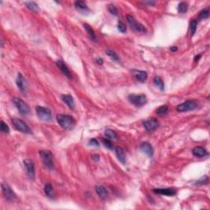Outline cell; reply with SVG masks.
Instances as JSON below:
<instances>
[{
  "label": "cell",
  "instance_id": "5",
  "mask_svg": "<svg viewBox=\"0 0 210 210\" xmlns=\"http://www.w3.org/2000/svg\"><path fill=\"white\" fill-rule=\"evenodd\" d=\"M128 99L136 107H142L144 105H145L147 104V102H148L146 95H143V94H141V95L132 94V95H130L128 96Z\"/></svg>",
  "mask_w": 210,
  "mask_h": 210
},
{
  "label": "cell",
  "instance_id": "40",
  "mask_svg": "<svg viewBox=\"0 0 210 210\" xmlns=\"http://www.w3.org/2000/svg\"><path fill=\"white\" fill-rule=\"evenodd\" d=\"M144 2H145V3H146V4L151 5V6H154V5L155 4L154 1H145Z\"/></svg>",
  "mask_w": 210,
  "mask_h": 210
},
{
  "label": "cell",
  "instance_id": "25",
  "mask_svg": "<svg viewBox=\"0 0 210 210\" xmlns=\"http://www.w3.org/2000/svg\"><path fill=\"white\" fill-rule=\"evenodd\" d=\"M197 25H198V21L196 20H192L190 23V36L192 37L194 35V33L196 32Z\"/></svg>",
  "mask_w": 210,
  "mask_h": 210
},
{
  "label": "cell",
  "instance_id": "32",
  "mask_svg": "<svg viewBox=\"0 0 210 210\" xmlns=\"http://www.w3.org/2000/svg\"><path fill=\"white\" fill-rule=\"evenodd\" d=\"M0 128H1V132L2 133H5V134H8L10 132L9 127L7 126L6 123L3 122V121H1V125H0Z\"/></svg>",
  "mask_w": 210,
  "mask_h": 210
},
{
  "label": "cell",
  "instance_id": "7",
  "mask_svg": "<svg viewBox=\"0 0 210 210\" xmlns=\"http://www.w3.org/2000/svg\"><path fill=\"white\" fill-rule=\"evenodd\" d=\"M198 104L194 100H186L182 104H179L176 107V111L179 113H185V112L193 111L194 109H197Z\"/></svg>",
  "mask_w": 210,
  "mask_h": 210
},
{
  "label": "cell",
  "instance_id": "9",
  "mask_svg": "<svg viewBox=\"0 0 210 210\" xmlns=\"http://www.w3.org/2000/svg\"><path fill=\"white\" fill-rule=\"evenodd\" d=\"M127 22H128L129 25H131V27H132L134 30H136L137 32L141 33L146 32V28L145 27V25H142V24L136 21L133 16H132V15H128V16H127Z\"/></svg>",
  "mask_w": 210,
  "mask_h": 210
},
{
  "label": "cell",
  "instance_id": "11",
  "mask_svg": "<svg viewBox=\"0 0 210 210\" xmlns=\"http://www.w3.org/2000/svg\"><path fill=\"white\" fill-rule=\"evenodd\" d=\"M24 166H25L26 174L31 180L35 178V163L30 159L24 160Z\"/></svg>",
  "mask_w": 210,
  "mask_h": 210
},
{
  "label": "cell",
  "instance_id": "33",
  "mask_svg": "<svg viewBox=\"0 0 210 210\" xmlns=\"http://www.w3.org/2000/svg\"><path fill=\"white\" fill-rule=\"evenodd\" d=\"M208 16H209V10L208 8H205V9H203L202 11H200L199 15V18L206 19L208 18Z\"/></svg>",
  "mask_w": 210,
  "mask_h": 210
},
{
  "label": "cell",
  "instance_id": "34",
  "mask_svg": "<svg viewBox=\"0 0 210 210\" xmlns=\"http://www.w3.org/2000/svg\"><path fill=\"white\" fill-rule=\"evenodd\" d=\"M102 141H103L104 146H106L108 149H109V150H113V149H114L111 140H109V139H108V138H105V139L104 138L103 140H102Z\"/></svg>",
  "mask_w": 210,
  "mask_h": 210
},
{
  "label": "cell",
  "instance_id": "30",
  "mask_svg": "<svg viewBox=\"0 0 210 210\" xmlns=\"http://www.w3.org/2000/svg\"><path fill=\"white\" fill-rule=\"evenodd\" d=\"M168 112V105H163V106L159 107V108L157 109V110H156V113H157L158 115L160 116L166 114Z\"/></svg>",
  "mask_w": 210,
  "mask_h": 210
},
{
  "label": "cell",
  "instance_id": "24",
  "mask_svg": "<svg viewBox=\"0 0 210 210\" xmlns=\"http://www.w3.org/2000/svg\"><path fill=\"white\" fill-rule=\"evenodd\" d=\"M25 6L27 7L28 9L30 10V11H32L34 12H39V6L35 2H33V1H30V2H25Z\"/></svg>",
  "mask_w": 210,
  "mask_h": 210
},
{
  "label": "cell",
  "instance_id": "23",
  "mask_svg": "<svg viewBox=\"0 0 210 210\" xmlns=\"http://www.w3.org/2000/svg\"><path fill=\"white\" fill-rule=\"evenodd\" d=\"M84 28H85V30H86V31L89 35L90 39L95 41L96 40V35H95V33L92 29V27H90V25H88V24H84Z\"/></svg>",
  "mask_w": 210,
  "mask_h": 210
},
{
  "label": "cell",
  "instance_id": "21",
  "mask_svg": "<svg viewBox=\"0 0 210 210\" xmlns=\"http://www.w3.org/2000/svg\"><path fill=\"white\" fill-rule=\"evenodd\" d=\"M75 7L76 10H78L79 12H82V13H87L89 12V8H88L87 5L83 1H76L75 2Z\"/></svg>",
  "mask_w": 210,
  "mask_h": 210
},
{
  "label": "cell",
  "instance_id": "29",
  "mask_svg": "<svg viewBox=\"0 0 210 210\" xmlns=\"http://www.w3.org/2000/svg\"><path fill=\"white\" fill-rule=\"evenodd\" d=\"M188 7H189V5H188L187 2H180L177 7L178 12H180V13H185V12H187V10H188Z\"/></svg>",
  "mask_w": 210,
  "mask_h": 210
},
{
  "label": "cell",
  "instance_id": "35",
  "mask_svg": "<svg viewBox=\"0 0 210 210\" xmlns=\"http://www.w3.org/2000/svg\"><path fill=\"white\" fill-rule=\"evenodd\" d=\"M108 9H109V12L112 14H113V15H118V9H117V7L114 6L113 4H109V6H108Z\"/></svg>",
  "mask_w": 210,
  "mask_h": 210
},
{
  "label": "cell",
  "instance_id": "22",
  "mask_svg": "<svg viewBox=\"0 0 210 210\" xmlns=\"http://www.w3.org/2000/svg\"><path fill=\"white\" fill-rule=\"evenodd\" d=\"M44 194H46L48 197H49V198H53V195H54V190H53V188L52 187V185H51L49 183H47L46 185H44Z\"/></svg>",
  "mask_w": 210,
  "mask_h": 210
},
{
  "label": "cell",
  "instance_id": "28",
  "mask_svg": "<svg viewBox=\"0 0 210 210\" xmlns=\"http://www.w3.org/2000/svg\"><path fill=\"white\" fill-rule=\"evenodd\" d=\"M154 83L155 86L159 88L161 91H163L164 89H165V87H164V83L163 81V80L160 78L159 76H156V77H154Z\"/></svg>",
  "mask_w": 210,
  "mask_h": 210
},
{
  "label": "cell",
  "instance_id": "37",
  "mask_svg": "<svg viewBox=\"0 0 210 210\" xmlns=\"http://www.w3.org/2000/svg\"><path fill=\"white\" fill-rule=\"evenodd\" d=\"M89 145H90L96 146V147H99V141H98L96 139H90V141H89Z\"/></svg>",
  "mask_w": 210,
  "mask_h": 210
},
{
  "label": "cell",
  "instance_id": "42",
  "mask_svg": "<svg viewBox=\"0 0 210 210\" xmlns=\"http://www.w3.org/2000/svg\"><path fill=\"white\" fill-rule=\"evenodd\" d=\"M200 57H201V54H199L198 56H196V57L194 58V61H195V62H196V61H198L199 58H200Z\"/></svg>",
  "mask_w": 210,
  "mask_h": 210
},
{
  "label": "cell",
  "instance_id": "38",
  "mask_svg": "<svg viewBox=\"0 0 210 210\" xmlns=\"http://www.w3.org/2000/svg\"><path fill=\"white\" fill-rule=\"evenodd\" d=\"M92 159L95 162H98L99 160V154H93Z\"/></svg>",
  "mask_w": 210,
  "mask_h": 210
},
{
  "label": "cell",
  "instance_id": "6",
  "mask_svg": "<svg viewBox=\"0 0 210 210\" xmlns=\"http://www.w3.org/2000/svg\"><path fill=\"white\" fill-rule=\"evenodd\" d=\"M12 123L13 124L14 127L17 131H19V132H22V133H25V134H31L32 133L30 127L24 121L21 120V119H19V118H12Z\"/></svg>",
  "mask_w": 210,
  "mask_h": 210
},
{
  "label": "cell",
  "instance_id": "36",
  "mask_svg": "<svg viewBox=\"0 0 210 210\" xmlns=\"http://www.w3.org/2000/svg\"><path fill=\"white\" fill-rule=\"evenodd\" d=\"M118 30L122 33H125L127 31V26L125 25V24L122 21H119L118 24Z\"/></svg>",
  "mask_w": 210,
  "mask_h": 210
},
{
  "label": "cell",
  "instance_id": "14",
  "mask_svg": "<svg viewBox=\"0 0 210 210\" xmlns=\"http://www.w3.org/2000/svg\"><path fill=\"white\" fill-rule=\"evenodd\" d=\"M140 149L142 152L148 155L150 158H152L154 155V148L149 142H143L140 145Z\"/></svg>",
  "mask_w": 210,
  "mask_h": 210
},
{
  "label": "cell",
  "instance_id": "20",
  "mask_svg": "<svg viewBox=\"0 0 210 210\" xmlns=\"http://www.w3.org/2000/svg\"><path fill=\"white\" fill-rule=\"evenodd\" d=\"M115 153L117 157H118V159L123 164L127 163V155H126V153H125L124 150L122 149L121 147H117L115 148Z\"/></svg>",
  "mask_w": 210,
  "mask_h": 210
},
{
  "label": "cell",
  "instance_id": "10",
  "mask_svg": "<svg viewBox=\"0 0 210 210\" xmlns=\"http://www.w3.org/2000/svg\"><path fill=\"white\" fill-rule=\"evenodd\" d=\"M143 126L145 129L149 132H152L159 128V122L154 118H150L143 123Z\"/></svg>",
  "mask_w": 210,
  "mask_h": 210
},
{
  "label": "cell",
  "instance_id": "16",
  "mask_svg": "<svg viewBox=\"0 0 210 210\" xmlns=\"http://www.w3.org/2000/svg\"><path fill=\"white\" fill-rule=\"evenodd\" d=\"M56 64L58 67V68L61 70V72L63 73V75L67 76V78L72 79V74H71V72H70L69 68L67 67V66L65 64L64 62H62V60H58L56 62Z\"/></svg>",
  "mask_w": 210,
  "mask_h": 210
},
{
  "label": "cell",
  "instance_id": "39",
  "mask_svg": "<svg viewBox=\"0 0 210 210\" xmlns=\"http://www.w3.org/2000/svg\"><path fill=\"white\" fill-rule=\"evenodd\" d=\"M96 62H97L99 65H103V63H104V60H103L101 58H98L97 59H96Z\"/></svg>",
  "mask_w": 210,
  "mask_h": 210
},
{
  "label": "cell",
  "instance_id": "31",
  "mask_svg": "<svg viewBox=\"0 0 210 210\" xmlns=\"http://www.w3.org/2000/svg\"><path fill=\"white\" fill-rule=\"evenodd\" d=\"M208 181V177L207 176H203L200 179H199L198 181H196L194 182V185H206Z\"/></svg>",
  "mask_w": 210,
  "mask_h": 210
},
{
  "label": "cell",
  "instance_id": "41",
  "mask_svg": "<svg viewBox=\"0 0 210 210\" xmlns=\"http://www.w3.org/2000/svg\"><path fill=\"white\" fill-rule=\"evenodd\" d=\"M171 51L172 52H176V51H177V47H175V46H173V47H172L171 49Z\"/></svg>",
  "mask_w": 210,
  "mask_h": 210
},
{
  "label": "cell",
  "instance_id": "15",
  "mask_svg": "<svg viewBox=\"0 0 210 210\" xmlns=\"http://www.w3.org/2000/svg\"><path fill=\"white\" fill-rule=\"evenodd\" d=\"M16 83L19 90H21L22 92H24V91L26 90L27 83H26V81H25V77H24L21 73H18V75H17V77H16Z\"/></svg>",
  "mask_w": 210,
  "mask_h": 210
},
{
  "label": "cell",
  "instance_id": "3",
  "mask_svg": "<svg viewBox=\"0 0 210 210\" xmlns=\"http://www.w3.org/2000/svg\"><path fill=\"white\" fill-rule=\"evenodd\" d=\"M35 112H36L37 117L40 120L44 121V122H51L52 121L51 110L46 107L36 106L35 107Z\"/></svg>",
  "mask_w": 210,
  "mask_h": 210
},
{
  "label": "cell",
  "instance_id": "26",
  "mask_svg": "<svg viewBox=\"0 0 210 210\" xmlns=\"http://www.w3.org/2000/svg\"><path fill=\"white\" fill-rule=\"evenodd\" d=\"M106 53L107 55L109 56L112 59H113V60L116 61V62H120V57L118 55V53H116L115 51L112 50V49H107Z\"/></svg>",
  "mask_w": 210,
  "mask_h": 210
},
{
  "label": "cell",
  "instance_id": "18",
  "mask_svg": "<svg viewBox=\"0 0 210 210\" xmlns=\"http://www.w3.org/2000/svg\"><path fill=\"white\" fill-rule=\"evenodd\" d=\"M95 191L102 199H106L109 197V192L104 185H97L95 186Z\"/></svg>",
  "mask_w": 210,
  "mask_h": 210
},
{
  "label": "cell",
  "instance_id": "17",
  "mask_svg": "<svg viewBox=\"0 0 210 210\" xmlns=\"http://www.w3.org/2000/svg\"><path fill=\"white\" fill-rule=\"evenodd\" d=\"M61 98H62V101L64 102L65 104H67V107H68L70 109L74 110L75 107H76V104H75L74 99H73V97H72V95H62V96H61Z\"/></svg>",
  "mask_w": 210,
  "mask_h": 210
},
{
  "label": "cell",
  "instance_id": "19",
  "mask_svg": "<svg viewBox=\"0 0 210 210\" xmlns=\"http://www.w3.org/2000/svg\"><path fill=\"white\" fill-rule=\"evenodd\" d=\"M192 154L194 156L198 158H203L205 157L208 154V151L205 150L203 147H200V146H197L195 148H194L192 150Z\"/></svg>",
  "mask_w": 210,
  "mask_h": 210
},
{
  "label": "cell",
  "instance_id": "8",
  "mask_svg": "<svg viewBox=\"0 0 210 210\" xmlns=\"http://www.w3.org/2000/svg\"><path fill=\"white\" fill-rule=\"evenodd\" d=\"M2 193L3 194V196L5 197V199H7V201L9 202H14L15 200H16L17 196L16 194H15V192L12 190V188L9 186V185L6 184V183H2Z\"/></svg>",
  "mask_w": 210,
  "mask_h": 210
},
{
  "label": "cell",
  "instance_id": "27",
  "mask_svg": "<svg viewBox=\"0 0 210 210\" xmlns=\"http://www.w3.org/2000/svg\"><path fill=\"white\" fill-rule=\"evenodd\" d=\"M104 136H106L108 139H109V140H114V139L118 138V135H117V133H116L114 131L110 129L105 130V132H104Z\"/></svg>",
  "mask_w": 210,
  "mask_h": 210
},
{
  "label": "cell",
  "instance_id": "4",
  "mask_svg": "<svg viewBox=\"0 0 210 210\" xmlns=\"http://www.w3.org/2000/svg\"><path fill=\"white\" fill-rule=\"evenodd\" d=\"M12 101H13L14 104H15V106L17 109V110L19 111V113H21V115L23 116H28L30 113V109L29 105H28L26 103L22 100L20 98H13L12 99Z\"/></svg>",
  "mask_w": 210,
  "mask_h": 210
},
{
  "label": "cell",
  "instance_id": "1",
  "mask_svg": "<svg viewBox=\"0 0 210 210\" xmlns=\"http://www.w3.org/2000/svg\"><path fill=\"white\" fill-rule=\"evenodd\" d=\"M56 118L60 127L66 131H71L76 126V121L72 116L66 115V114H58Z\"/></svg>",
  "mask_w": 210,
  "mask_h": 210
},
{
  "label": "cell",
  "instance_id": "13",
  "mask_svg": "<svg viewBox=\"0 0 210 210\" xmlns=\"http://www.w3.org/2000/svg\"><path fill=\"white\" fill-rule=\"evenodd\" d=\"M132 74L135 76V78L140 82H145L148 78V74L147 72L145 71H141V70H132Z\"/></svg>",
  "mask_w": 210,
  "mask_h": 210
},
{
  "label": "cell",
  "instance_id": "2",
  "mask_svg": "<svg viewBox=\"0 0 210 210\" xmlns=\"http://www.w3.org/2000/svg\"><path fill=\"white\" fill-rule=\"evenodd\" d=\"M39 155L41 157L42 162L44 167L48 170L52 171L54 169V163H53V156L49 150H40Z\"/></svg>",
  "mask_w": 210,
  "mask_h": 210
},
{
  "label": "cell",
  "instance_id": "12",
  "mask_svg": "<svg viewBox=\"0 0 210 210\" xmlns=\"http://www.w3.org/2000/svg\"><path fill=\"white\" fill-rule=\"evenodd\" d=\"M153 192L155 194H161V195H167V196H173L176 194L174 189L171 188H158V189H154Z\"/></svg>",
  "mask_w": 210,
  "mask_h": 210
}]
</instances>
